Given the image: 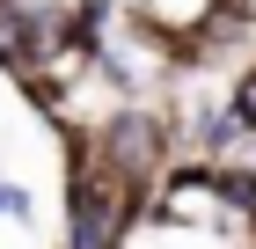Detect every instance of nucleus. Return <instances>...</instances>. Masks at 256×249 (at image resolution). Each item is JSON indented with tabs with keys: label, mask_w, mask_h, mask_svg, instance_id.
Wrapping results in <instances>:
<instances>
[{
	"label": "nucleus",
	"mask_w": 256,
	"mask_h": 249,
	"mask_svg": "<svg viewBox=\"0 0 256 249\" xmlns=\"http://www.w3.org/2000/svg\"><path fill=\"white\" fill-rule=\"evenodd\" d=\"M234 125H249V132H256V74L234 88Z\"/></svg>",
	"instance_id": "nucleus-1"
}]
</instances>
